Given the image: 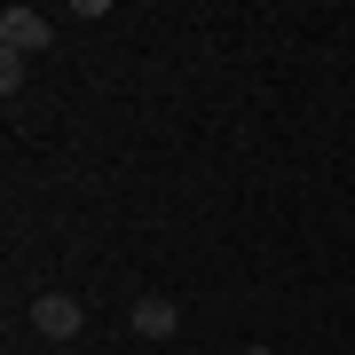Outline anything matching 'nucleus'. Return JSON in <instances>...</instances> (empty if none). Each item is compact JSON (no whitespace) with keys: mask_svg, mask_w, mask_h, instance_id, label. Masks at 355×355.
<instances>
[{"mask_svg":"<svg viewBox=\"0 0 355 355\" xmlns=\"http://www.w3.org/2000/svg\"><path fill=\"white\" fill-rule=\"evenodd\" d=\"M245 355H277V347H245Z\"/></svg>","mask_w":355,"mask_h":355,"instance_id":"4","label":"nucleus"},{"mask_svg":"<svg viewBox=\"0 0 355 355\" xmlns=\"http://www.w3.org/2000/svg\"><path fill=\"white\" fill-rule=\"evenodd\" d=\"M48 40H55V24L40 8H8V16H0V55H40Z\"/></svg>","mask_w":355,"mask_h":355,"instance_id":"2","label":"nucleus"},{"mask_svg":"<svg viewBox=\"0 0 355 355\" xmlns=\"http://www.w3.org/2000/svg\"><path fill=\"white\" fill-rule=\"evenodd\" d=\"M32 331L40 340H79V331H87V308H79L71 292H40L32 300Z\"/></svg>","mask_w":355,"mask_h":355,"instance_id":"1","label":"nucleus"},{"mask_svg":"<svg viewBox=\"0 0 355 355\" xmlns=\"http://www.w3.org/2000/svg\"><path fill=\"white\" fill-rule=\"evenodd\" d=\"M127 324H135V340H174V331H182V308L166 300V292H142Z\"/></svg>","mask_w":355,"mask_h":355,"instance_id":"3","label":"nucleus"}]
</instances>
